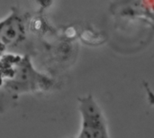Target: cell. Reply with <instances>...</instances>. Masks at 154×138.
Returning a JSON list of instances; mask_svg holds the SVG:
<instances>
[{"mask_svg":"<svg viewBox=\"0 0 154 138\" xmlns=\"http://www.w3.org/2000/svg\"><path fill=\"white\" fill-rule=\"evenodd\" d=\"M1 90L13 99L23 94L44 92L54 86L52 78L37 71L28 54H1Z\"/></svg>","mask_w":154,"mask_h":138,"instance_id":"cell-1","label":"cell"},{"mask_svg":"<svg viewBox=\"0 0 154 138\" xmlns=\"http://www.w3.org/2000/svg\"><path fill=\"white\" fill-rule=\"evenodd\" d=\"M76 138H77V137H76Z\"/></svg>","mask_w":154,"mask_h":138,"instance_id":"cell-6","label":"cell"},{"mask_svg":"<svg viewBox=\"0 0 154 138\" xmlns=\"http://www.w3.org/2000/svg\"><path fill=\"white\" fill-rule=\"evenodd\" d=\"M129 5L124 7L122 14L144 19L151 26L154 25V1L127 2Z\"/></svg>","mask_w":154,"mask_h":138,"instance_id":"cell-4","label":"cell"},{"mask_svg":"<svg viewBox=\"0 0 154 138\" xmlns=\"http://www.w3.org/2000/svg\"><path fill=\"white\" fill-rule=\"evenodd\" d=\"M26 36L25 15L17 8H12V12L0 23L1 54L12 51L22 43Z\"/></svg>","mask_w":154,"mask_h":138,"instance_id":"cell-3","label":"cell"},{"mask_svg":"<svg viewBox=\"0 0 154 138\" xmlns=\"http://www.w3.org/2000/svg\"><path fill=\"white\" fill-rule=\"evenodd\" d=\"M79 111L81 127L77 138H110L103 110L92 94L79 98Z\"/></svg>","mask_w":154,"mask_h":138,"instance_id":"cell-2","label":"cell"},{"mask_svg":"<svg viewBox=\"0 0 154 138\" xmlns=\"http://www.w3.org/2000/svg\"><path fill=\"white\" fill-rule=\"evenodd\" d=\"M152 28L154 33V25H152ZM143 88L145 89V91L147 93V99H148L149 104L151 106H154V91L151 89L150 85L145 81L143 82Z\"/></svg>","mask_w":154,"mask_h":138,"instance_id":"cell-5","label":"cell"}]
</instances>
